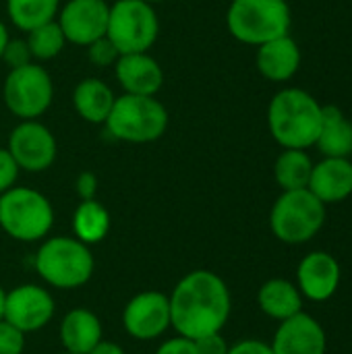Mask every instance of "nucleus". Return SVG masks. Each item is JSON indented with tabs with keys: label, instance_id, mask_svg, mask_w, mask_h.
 I'll return each instance as SVG.
<instances>
[{
	"label": "nucleus",
	"instance_id": "4468645a",
	"mask_svg": "<svg viewBox=\"0 0 352 354\" xmlns=\"http://www.w3.org/2000/svg\"><path fill=\"white\" fill-rule=\"evenodd\" d=\"M340 280L342 268L338 259L326 251H311L297 268V288L301 290L303 299L313 303L330 301L340 288Z\"/></svg>",
	"mask_w": 352,
	"mask_h": 354
},
{
	"label": "nucleus",
	"instance_id": "f257e3e1",
	"mask_svg": "<svg viewBox=\"0 0 352 354\" xmlns=\"http://www.w3.org/2000/svg\"><path fill=\"white\" fill-rule=\"evenodd\" d=\"M168 301L170 326L189 340L222 332L232 309L226 282L210 270L189 272L174 286Z\"/></svg>",
	"mask_w": 352,
	"mask_h": 354
},
{
	"label": "nucleus",
	"instance_id": "4be33fe9",
	"mask_svg": "<svg viewBox=\"0 0 352 354\" xmlns=\"http://www.w3.org/2000/svg\"><path fill=\"white\" fill-rule=\"evenodd\" d=\"M315 147L324 158H351L352 122L338 106H324Z\"/></svg>",
	"mask_w": 352,
	"mask_h": 354
},
{
	"label": "nucleus",
	"instance_id": "9d476101",
	"mask_svg": "<svg viewBox=\"0 0 352 354\" xmlns=\"http://www.w3.org/2000/svg\"><path fill=\"white\" fill-rule=\"evenodd\" d=\"M6 149L19 170L25 172L48 170L58 156L54 133L39 120H19V124L8 135Z\"/></svg>",
	"mask_w": 352,
	"mask_h": 354
},
{
	"label": "nucleus",
	"instance_id": "2f4dec72",
	"mask_svg": "<svg viewBox=\"0 0 352 354\" xmlns=\"http://www.w3.org/2000/svg\"><path fill=\"white\" fill-rule=\"evenodd\" d=\"M98 189H100V180H98V176H95L93 172H89V170L81 172V174L77 176V180H75V191H77V195H79L81 201L95 199Z\"/></svg>",
	"mask_w": 352,
	"mask_h": 354
},
{
	"label": "nucleus",
	"instance_id": "c756f323",
	"mask_svg": "<svg viewBox=\"0 0 352 354\" xmlns=\"http://www.w3.org/2000/svg\"><path fill=\"white\" fill-rule=\"evenodd\" d=\"M19 166L15 164V160L10 158L6 147H0V195L4 191H8L10 187H15L17 178H19Z\"/></svg>",
	"mask_w": 352,
	"mask_h": 354
},
{
	"label": "nucleus",
	"instance_id": "ddd939ff",
	"mask_svg": "<svg viewBox=\"0 0 352 354\" xmlns=\"http://www.w3.org/2000/svg\"><path fill=\"white\" fill-rule=\"evenodd\" d=\"M56 305L52 295L37 284H21L6 292L4 319L23 334L46 328L54 317Z\"/></svg>",
	"mask_w": 352,
	"mask_h": 354
},
{
	"label": "nucleus",
	"instance_id": "39448f33",
	"mask_svg": "<svg viewBox=\"0 0 352 354\" xmlns=\"http://www.w3.org/2000/svg\"><path fill=\"white\" fill-rule=\"evenodd\" d=\"M293 12L286 0H232L226 10L228 33L247 46H261L290 33Z\"/></svg>",
	"mask_w": 352,
	"mask_h": 354
},
{
	"label": "nucleus",
	"instance_id": "9b49d317",
	"mask_svg": "<svg viewBox=\"0 0 352 354\" xmlns=\"http://www.w3.org/2000/svg\"><path fill=\"white\" fill-rule=\"evenodd\" d=\"M110 4L106 0H68L60 6L56 23L60 25L66 44L87 48L106 35Z\"/></svg>",
	"mask_w": 352,
	"mask_h": 354
},
{
	"label": "nucleus",
	"instance_id": "423d86ee",
	"mask_svg": "<svg viewBox=\"0 0 352 354\" xmlns=\"http://www.w3.org/2000/svg\"><path fill=\"white\" fill-rule=\"evenodd\" d=\"M54 224L50 199L31 187H10L0 195V228L15 241L35 243L48 236Z\"/></svg>",
	"mask_w": 352,
	"mask_h": 354
},
{
	"label": "nucleus",
	"instance_id": "473e14b6",
	"mask_svg": "<svg viewBox=\"0 0 352 354\" xmlns=\"http://www.w3.org/2000/svg\"><path fill=\"white\" fill-rule=\"evenodd\" d=\"M156 354H197V351H195L193 340H189L185 336H176V338L162 342Z\"/></svg>",
	"mask_w": 352,
	"mask_h": 354
},
{
	"label": "nucleus",
	"instance_id": "412c9836",
	"mask_svg": "<svg viewBox=\"0 0 352 354\" xmlns=\"http://www.w3.org/2000/svg\"><path fill=\"white\" fill-rule=\"evenodd\" d=\"M303 301L305 299H303L301 290L297 288V284H293L290 280H284V278H272V280L263 282L257 292L259 309L276 322H284V319L301 313Z\"/></svg>",
	"mask_w": 352,
	"mask_h": 354
},
{
	"label": "nucleus",
	"instance_id": "cd10ccee",
	"mask_svg": "<svg viewBox=\"0 0 352 354\" xmlns=\"http://www.w3.org/2000/svg\"><path fill=\"white\" fill-rule=\"evenodd\" d=\"M2 62L10 68H19V66H25L29 62H35L33 56H31V50L27 46V39H8L6 48H4V54H2Z\"/></svg>",
	"mask_w": 352,
	"mask_h": 354
},
{
	"label": "nucleus",
	"instance_id": "393cba45",
	"mask_svg": "<svg viewBox=\"0 0 352 354\" xmlns=\"http://www.w3.org/2000/svg\"><path fill=\"white\" fill-rule=\"evenodd\" d=\"M58 10L60 0H6V15L10 23L23 33L54 21Z\"/></svg>",
	"mask_w": 352,
	"mask_h": 354
},
{
	"label": "nucleus",
	"instance_id": "aec40b11",
	"mask_svg": "<svg viewBox=\"0 0 352 354\" xmlns=\"http://www.w3.org/2000/svg\"><path fill=\"white\" fill-rule=\"evenodd\" d=\"M60 344L66 353L87 354L102 340V322L85 307L68 311L60 324Z\"/></svg>",
	"mask_w": 352,
	"mask_h": 354
},
{
	"label": "nucleus",
	"instance_id": "0eeeda50",
	"mask_svg": "<svg viewBox=\"0 0 352 354\" xmlns=\"http://www.w3.org/2000/svg\"><path fill=\"white\" fill-rule=\"evenodd\" d=\"M326 224V205L309 191H282L270 212L274 236L286 245L309 243Z\"/></svg>",
	"mask_w": 352,
	"mask_h": 354
},
{
	"label": "nucleus",
	"instance_id": "b1692460",
	"mask_svg": "<svg viewBox=\"0 0 352 354\" xmlns=\"http://www.w3.org/2000/svg\"><path fill=\"white\" fill-rule=\"evenodd\" d=\"M313 172V160L307 149H284L274 164V176L282 191L307 189Z\"/></svg>",
	"mask_w": 352,
	"mask_h": 354
},
{
	"label": "nucleus",
	"instance_id": "dca6fc26",
	"mask_svg": "<svg viewBox=\"0 0 352 354\" xmlns=\"http://www.w3.org/2000/svg\"><path fill=\"white\" fill-rule=\"evenodd\" d=\"M114 77L122 93L156 95L164 83V71L149 52L120 54L114 62Z\"/></svg>",
	"mask_w": 352,
	"mask_h": 354
},
{
	"label": "nucleus",
	"instance_id": "f704fd0d",
	"mask_svg": "<svg viewBox=\"0 0 352 354\" xmlns=\"http://www.w3.org/2000/svg\"><path fill=\"white\" fill-rule=\"evenodd\" d=\"M87 354H124V351L118 346V344H114V342H108V340H100L91 351Z\"/></svg>",
	"mask_w": 352,
	"mask_h": 354
},
{
	"label": "nucleus",
	"instance_id": "e433bc0d",
	"mask_svg": "<svg viewBox=\"0 0 352 354\" xmlns=\"http://www.w3.org/2000/svg\"><path fill=\"white\" fill-rule=\"evenodd\" d=\"M4 299H6V292L0 286V319H4Z\"/></svg>",
	"mask_w": 352,
	"mask_h": 354
},
{
	"label": "nucleus",
	"instance_id": "f03ea898",
	"mask_svg": "<svg viewBox=\"0 0 352 354\" xmlns=\"http://www.w3.org/2000/svg\"><path fill=\"white\" fill-rule=\"evenodd\" d=\"M324 106L305 89L286 87L268 106V129L284 149H309L322 129Z\"/></svg>",
	"mask_w": 352,
	"mask_h": 354
},
{
	"label": "nucleus",
	"instance_id": "c9c22d12",
	"mask_svg": "<svg viewBox=\"0 0 352 354\" xmlns=\"http://www.w3.org/2000/svg\"><path fill=\"white\" fill-rule=\"evenodd\" d=\"M10 39V33H8V27L4 25V21L0 19V60H2V54H4V48Z\"/></svg>",
	"mask_w": 352,
	"mask_h": 354
},
{
	"label": "nucleus",
	"instance_id": "f3484780",
	"mask_svg": "<svg viewBox=\"0 0 352 354\" xmlns=\"http://www.w3.org/2000/svg\"><path fill=\"white\" fill-rule=\"evenodd\" d=\"M324 205L340 203L352 195L351 158H324L313 164V172L307 187Z\"/></svg>",
	"mask_w": 352,
	"mask_h": 354
},
{
	"label": "nucleus",
	"instance_id": "7c9ffc66",
	"mask_svg": "<svg viewBox=\"0 0 352 354\" xmlns=\"http://www.w3.org/2000/svg\"><path fill=\"white\" fill-rule=\"evenodd\" d=\"M195 342V351L197 354H228L230 346L226 344V340L222 338V334H210L203 338L193 340Z\"/></svg>",
	"mask_w": 352,
	"mask_h": 354
},
{
	"label": "nucleus",
	"instance_id": "20e7f679",
	"mask_svg": "<svg viewBox=\"0 0 352 354\" xmlns=\"http://www.w3.org/2000/svg\"><path fill=\"white\" fill-rule=\"evenodd\" d=\"M35 272L39 278L62 290L85 286L93 276V255L89 245L75 236H52L46 239L35 253Z\"/></svg>",
	"mask_w": 352,
	"mask_h": 354
},
{
	"label": "nucleus",
	"instance_id": "a878e982",
	"mask_svg": "<svg viewBox=\"0 0 352 354\" xmlns=\"http://www.w3.org/2000/svg\"><path fill=\"white\" fill-rule=\"evenodd\" d=\"M25 39H27V46H29L35 62H46V60L56 58L66 46V37H64L60 25L56 23V19L31 29Z\"/></svg>",
	"mask_w": 352,
	"mask_h": 354
},
{
	"label": "nucleus",
	"instance_id": "58836bf2",
	"mask_svg": "<svg viewBox=\"0 0 352 354\" xmlns=\"http://www.w3.org/2000/svg\"><path fill=\"white\" fill-rule=\"evenodd\" d=\"M62 354H73V353H66V351H64V353H62Z\"/></svg>",
	"mask_w": 352,
	"mask_h": 354
},
{
	"label": "nucleus",
	"instance_id": "5701e85b",
	"mask_svg": "<svg viewBox=\"0 0 352 354\" xmlns=\"http://www.w3.org/2000/svg\"><path fill=\"white\" fill-rule=\"evenodd\" d=\"M73 232L85 245L102 243L110 232V214L98 199L81 201L73 214Z\"/></svg>",
	"mask_w": 352,
	"mask_h": 354
},
{
	"label": "nucleus",
	"instance_id": "bb28decb",
	"mask_svg": "<svg viewBox=\"0 0 352 354\" xmlns=\"http://www.w3.org/2000/svg\"><path fill=\"white\" fill-rule=\"evenodd\" d=\"M87 58L93 66H100V68H106V66H114V62L118 60L120 52L116 50V46L104 35L100 39H95L93 44H89L87 48Z\"/></svg>",
	"mask_w": 352,
	"mask_h": 354
},
{
	"label": "nucleus",
	"instance_id": "f8f14e48",
	"mask_svg": "<svg viewBox=\"0 0 352 354\" xmlns=\"http://www.w3.org/2000/svg\"><path fill=\"white\" fill-rule=\"evenodd\" d=\"M124 332L135 340H156L168 332L170 301L160 290H145L135 295L122 311Z\"/></svg>",
	"mask_w": 352,
	"mask_h": 354
},
{
	"label": "nucleus",
	"instance_id": "7ed1b4c3",
	"mask_svg": "<svg viewBox=\"0 0 352 354\" xmlns=\"http://www.w3.org/2000/svg\"><path fill=\"white\" fill-rule=\"evenodd\" d=\"M168 108L156 95H116L114 106L104 122L110 137L122 143H154L168 131Z\"/></svg>",
	"mask_w": 352,
	"mask_h": 354
},
{
	"label": "nucleus",
	"instance_id": "4c0bfd02",
	"mask_svg": "<svg viewBox=\"0 0 352 354\" xmlns=\"http://www.w3.org/2000/svg\"><path fill=\"white\" fill-rule=\"evenodd\" d=\"M145 2H149V4H158V2H164V0H145Z\"/></svg>",
	"mask_w": 352,
	"mask_h": 354
},
{
	"label": "nucleus",
	"instance_id": "6ab92c4d",
	"mask_svg": "<svg viewBox=\"0 0 352 354\" xmlns=\"http://www.w3.org/2000/svg\"><path fill=\"white\" fill-rule=\"evenodd\" d=\"M114 100L112 87L98 77H85L73 89V108L89 124H104Z\"/></svg>",
	"mask_w": 352,
	"mask_h": 354
},
{
	"label": "nucleus",
	"instance_id": "1a4fd4ad",
	"mask_svg": "<svg viewBox=\"0 0 352 354\" xmlns=\"http://www.w3.org/2000/svg\"><path fill=\"white\" fill-rule=\"evenodd\" d=\"M6 110L19 120H39L54 100V83L39 62L10 68L2 83Z\"/></svg>",
	"mask_w": 352,
	"mask_h": 354
},
{
	"label": "nucleus",
	"instance_id": "a211bd4d",
	"mask_svg": "<svg viewBox=\"0 0 352 354\" xmlns=\"http://www.w3.org/2000/svg\"><path fill=\"white\" fill-rule=\"evenodd\" d=\"M255 64L261 77H266L268 81H274V83L290 81L301 66V48L290 37V33L270 39L257 46Z\"/></svg>",
	"mask_w": 352,
	"mask_h": 354
},
{
	"label": "nucleus",
	"instance_id": "6e6552de",
	"mask_svg": "<svg viewBox=\"0 0 352 354\" xmlns=\"http://www.w3.org/2000/svg\"><path fill=\"white\" fill-rule=\"evenodd\" d=\"M160 35V19L145 0H116L110 4L106 37L120 54L149 52Z\"/></svg>",
	"mask_w": 352,
	"mask_h": 354
},
{
	"label": "nucleus",
	"instance_id": "72a5a7b5",
	"mask_svg": "<svg viewBox=\"0 0 352 354\" xmlns=\"http://www.w3.org/2000/svg\"><path fill=\"white\" fill-rule=\"evenodd\" d=\"M228 354H274V353H272V346H270V344H266V342H261V340H253V338H249V340H241V342H237L234 346H230Z\"/></svg>",
	"mask_w": 352,
	"mask_h": 354
},
{
	"label": "nucleus",
	"instance_id": "2eb2a0df",
	"mask_svg": "<svg viewBox=\"0 0 352 354\" xmlns=\"http://www.w3.org/2000/svg\"><path fill=\"white\" fill-rule=\"evenodd\" d=\"M270 346L274 354H326L328 336L313 315L301 311L280 322Z\"/></svg>",
	"mask_w": 352,
	"mask_h": 354
},
{
	"label": "nucleus",
	"instance_id": "c85d7f7f",
	"mask_svg": "<svg viewBox=\"0 0 352 354\" xmlns=\"http://www.w3.org/2000/svg\"><path fill=\"white\" fill-rule=\"evenodd\" d=\"M23 351L25 334L6 319H0V354H23Z\"/></svg>",
	"mask_w": 352,
	"mask_h": 354
}]
</instances>
